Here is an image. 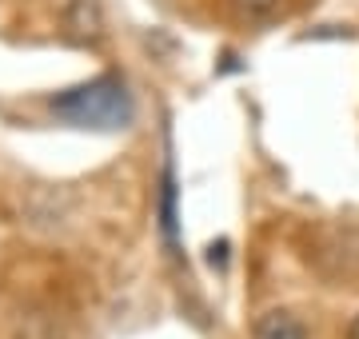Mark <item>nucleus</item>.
I'll return each mask as SVG.
<instances>
[{
	"label": "nucleus",
	"instance_id": "nucleus-6",
	"mask_svg": "<svg viewBox=\"0 0 359 339\" xmlns=\"http://www.w3.org/2000/svg\"><path fill=\"white\" fill-rule=\"evenodd\" d=\"M347 339H359V315L351 319V324H347Z\"/></svg>",
	"mask_w": 359,
	"mask_h": 339
},
{
	"label": "nucleus",
	"instance_id": "nucleus-2",
	"mask_svg": "<svg viewBox=\"0 0 359 339\" xmlns=\"http://www.w3.org/2000/svg\"><path fill=\"white\" fill-rule=\"evenodd\" d=\"M252 339H308V327L299 324L292 312L271 307V312H264L252 324Z\"/></svg>",
	"mask_w": 359,
	"mask_h": 339
},
{
	"label": "nucleus",
	"instance_id": "nucleus-3",
	"mask_svg": "<svg viewBox=\"0 0 359 339\" xmlns=\"http://www.w3.org/2000/svg\"><path fill=\"white\" fill-rule=\"evenodd\" d=\"M65 20H68V28H72V36L96 40V36H100V28H104L100 0H72V4H68V13H65Z\"/></svg>",
	"mask_w": 359,
	"mask_h": 339
},
{
	"label": "nucleus",
	"instance_id": "nucleus-5",
	"mask_svg": "<svg viewBox=\"0 0 359 339\" xmlns=\"http://www.w3.org/2000/svg\"><path fill=\"white\" fill-rule=\"evenodd\" d=\"M231 8L244 16V20H264L280 8V0H231Z\"/></svg>",
	"mask_w": 359,
	"mask_h": 339
},
{
	"label": "nucleus",
	"instance_id": "nucleus-1",
	"mask_svg": "<svg viewBox=\"0 0 359 339\" xmlns=\"http://www.w3.org/2000/svg\"><path fill=\"white\" fill-rule=\"evenodd\" d=\"M52 116L72 124V128H96V132H116V128H128L132 116H136V104H132V92L128 84L112 72L104 76H92L76 88L56 92L48 100Z\"/></svg>",
	"mask_w": 359,
	"mask_h": 339
},
{
	"label": "nucleus",
	"instance_id": "nucleus-4",
	"mask_svg": "<svg viewBox=\"0 0 359 339\" xmlns=\"http://www.w3.org/2000/svg\"><path fill=\"white\" fill-rule=\"evenodd\" d=\"M160 228H164L168 248H176V184H172V168H164V192H160Z\"/></svg>",
	"mask_w": 359,
	"mask_h": 339
}]
</instances>
